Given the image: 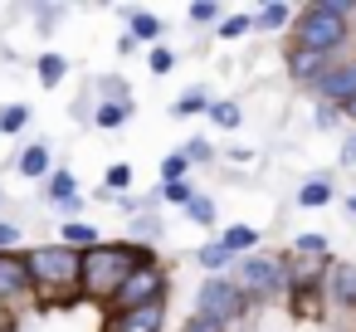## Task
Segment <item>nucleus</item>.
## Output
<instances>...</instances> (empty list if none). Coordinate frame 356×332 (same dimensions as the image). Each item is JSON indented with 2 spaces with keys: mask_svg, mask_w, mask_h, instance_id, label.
<instances>
[{
  "mask_svg": "<svg viewBox=\"0 0 356 332\" xmlns=\"http://www.w3.org/2000/svg\"><path fill=\"white\" fill-rule=\"evenodd\" d=\"M147 259H156L147 244H108V239H98L93 249L79 254V298L113 303V293L122 288V278L137 264H147Z\"/></svg>",
  "mask_w": 356,
  "mask_h": 332,
  "instance_id": "f257e3e1",
  "label": "nucleus"
},
{
  "mask_svg": "<svg viewBox=\"0 0 356 332\" xmlns=\"http://www.w3.org/2000/svg\"><path fill=\"white\" fill-rule=\"evenodd\" d=\"M20 259H25L35 303H44V308H69V303H79V254H74V249H64V244H35V249H25Z\"/></svg>",
  "mask_w": 356,
  "mask_h": 332,
  "instance_id": "f03ea898",
  "label": "nucleus"
},
{
  "mask_svg": "<svg viewBox=\"0 0 356 332\" xmlns=\"http://www.w3.org/2000/svg\"><path fill=\"white\" fill-rule=\"evenodd\" d=\"M351 20H356L351 0H317V6H307L298 15V25H293V49L337 59L346 49V40H351Z\"/></svg>",
  "mask_w": 356,
  "mask_h": 332,
  "instance_id": "7ed1b4c3",
  "label": "nucleus"
},
{
  "mask_svg": "<svg viewBox=\"0 0 356 332\" xmlns=\"http://www.w3.org/2000/svg\"><path fill=\"white\" fill-rule=\"evenodd\" d=\"M166 288H171V278H166V269L156 264V259H147V264H137L127 278H122V288L113 293V313H127V308H147V303H166Z\"/></svg>",
  "mask_w": 356,
  "mask_h": 332,
  "instance_id": "20e7f679",
  "label": "nucleus"
},
{
  "mask_svg": "<svg viewBox=\"0 0 356 332\" xmlns=\"http://www.w3.org/2000/svg\"><path fill=\"white\" fill-rule=\"evenodd\" d=\"M229 283L239 288L244 303L249 298H278L283 293V264L268 259V254H244V259H234V278Z\"/></svg>",
  "mask_w": 356,
  "mask_h": 332,
  "instance_id": "39448f33",
  "label": "nucleus"
},
{
  "mask_svg": "<svg viewBox=\"0 0 356 332\" xmlns=\"http://www.w3.org/2000/svg\"><path fill=\"white\" fill-rule=\"evenodd\" d=\"M195 313L200 317H210V322H220V327H229L239 313H244V298H239V288L229 283V278H205L200 283V293H195Z\"/></svg>",
  "mask_w": 356,
  "mask_h": 332,
  "instance_id": "423d86ee",
  "label": "nucleus"
},
{
  "mask_svg": "<svg viewBox=\"0 0 356 332\" xmlns=\"http://www.w3.org/2000/svg\"><path fill=\"white\" fill-rule=\"evenodd\" d=\"M0 308H6L10 317L35 308V288H30V274H25V259L10 249V254H0Z\"/></svg>",
  "mask_w": 356,
  "mask_h": 332,
  "instance_id": "0eeeda50",
  "label": "nucleus"
},
{
  "mask_svg": "<svg viewBox=\"0 0 356 332\" xmlns=\"http://www.w3.org/2000/svg\"><path fill=\"white\" fill-rule=\"evenodd\" d=\"M312 88L322 93L327 108H346V103L356 98V64H332L327 74L312 79Z\"/></svg>",
  "mask_w": 356,
  "mask_h": 332,
  "instance_id": "6e6552de",
  "label": "nucleus"
},
{
  "mask_svg": "<svg viewBox=\"0 0 356 332\" xmlns=\"http://www.w3.org/2000/svg\"><path fill=\"white\" fill-rule=\"evenodd\" d=\"M161 327H166V303H147L108 317V332H161Z\"/></svg>",
  "mask_w": 356,
  "mask_h": 332,
  "instance_id": "1a4fd4ad",
  "label": "nucleus"
},
{
  "mask_svg": "<svg viewBox=\"0 0 356 332\" xmlns=\"http://www.w3.org/2000/svg\"><path fill=\"white\" fill-rule=\"evenodd\" d=\"M322 298H332L337 308L356 313V269H351V264H332V269H327V288H322Z\"/></svg>",
  "mask_w": 356,
  "mask_h": 332,
  "instance_id": "9d476101",
  "label": "nucleus"
},
{
  "mask_svg": "<svg viewBox=\"0 0 356 332\" xmlns=\"http://www.w3.org/2000/svg\"><path fill=\"white\" fill-rule=\"evenodd\" d=\"M44 196H49L54 205H64V210H79V200H83V196H79V181H74L64 166L44 176Z\"/></svg>",
  "mask_w": 356,
  "mask_h": 332,
  "instance_id": "9b49d317",
  "label": "nucleus"
},
{
  "mask_svg": "<svg viewBox=\"0 0 356 332\" xmlns=\"http://www.w3.org/2000/svg\"><path fill=\"white\" fill-rule=\"evenodd\" d=\"M337 59H327V54H307V49H288V74L293 79H302V84H312L317 74H327Z\"/></svg>",
  "mask_w": 356,
  "mask_h": 332,
  "instance_id": "f8f14e48",
  "label": "nucleus"
},
{
  "mask_svg": "<svg viewBox=\"0 0 356 332\" xmlns=\"http://www.w3.org/2000/svg\"><path fill=\"white\" fill-rule=\"evenodd\" d=\"M127 30H132V35H127L132 45H156V40H161V20L147 15V10H132V15H127Z\"/></svg>",
  "mask_w": 356,
  "mask_h": 332,
  "instance_id": "ddd939ff",
  "label": "nucleus"
},
{
  "mask_svg": "<svg viewBox=\"0 0 356 332\" xmlns=\"http://www.w3.org/2000/svg\"><path fill=\"white\" fill-rule=\"evenodd\" d=\"M20 176H30V181H44L49 176V147L44 142H35V147L20 152Z\"/></svg>",
  "mask_w": 356,
  "mask_h": 332,
  "instance_id": "4468645a",
  "label": "nucleus"
},
{
  "mask_svg": "<svg viewBox=\"0 0 356 332\" xmlns=\"http://www.w3.org/2000/svg\"><path fill=\"white\" fill-rule=\"evenodd\" d=\"M59 244H64V249H74V254H83V249H93V244H98V230H93V225H83V220H69Z\"/></svg>",
  "mask_w": 356,
  "mask_h": 332,
  "instance_id": "2eb2a0df",
  "label": "nucleus"
},
{
  "mask_svg": "<svg viewBox=\"0 0 356 332\" xmlns=\"http://www.w3.org/2000/svg\"><path fill=\"white\" fill-rule=\"evenodd\" d=\"M254 244H259V230H249V225H234V230L220 235V249H225L229 259H234V254H249Z\"/></svg>",
  "mask_w": 356,
  "mask_h": 332,
  "instance_id": "dca6fc26",
  "label": "nucleus"
},
{
  "mask_svg": "<svg viewBox=\"0 0 356 332\" xmlns=\"http://www.w3.org/2000/svg\"><path fill=\"white\" fill-rule=\"evenodd\" d=\"M327 200H332V181H327V176H312V181H302V191H298V205L317 210V205H327Z\"/></svg>",
  "mask_w": 356,
  "mask_h": 332,
  "instance_id": "f3484780",
  "label": "nucleus"
},
{
  "mask_svg": "<svg viewBox=\"0 0 356 332\" xmlns=\"http://www.w3.org/2000/svg\"><path fill=\"white\" fill-rule=\"evenodd\" d=\"M205 113H210L215 127H239V122H244V108H239L234 98H220V103H210Z\"/></svg>",
  "mask_w": 356,
  "mask_h": 332,
  "instance_id": "a211bd4d",
  "label": "nucleus"
},
{
  "mask_svg": "<svg viewBox=\"0 0 356 332\" xmlns=\"http://www.w3.org/2000/svg\"><path fill=\"white\" fill-rule=\"evenodd\" d=\"M322 303H327V298H322V283H317V288H293V313H298V317H317Z\"/></svg>",
  "mask_w": 356,
  "mask_h": 332,
  "instance_id": "6ab92c4d",
  "label": "nucleus"
},
{
  "mask_svg": "<svg viewBox=\"0 0 356 332\" xmlns=\"http://www.w3.org/2000/svg\"><path fill=\"white\" fill-rule=\"evenodd\" d=\"M98 98L113 103V108H132V88L122 79H98Z\"/></svg>",
  "mask_w": 356,
  "mask_h": 332,
  "instance_id": "aec40b11",
  "label": "nucleus"
},
{
  "mask_svg": "<svg viewBox=\"0 0 356 332\" xmlns=\"http://www.w3.org/2000/svg\"><path fill=\"white\" fill-rule=\"evenodd\" d=\"M64 69H69V64H64V54H44V59L35 64V74H40V84H44V88H54V84L64 79Z\"/></svg>",
  "mask_w": 356,
  "mask_h": 332,
  "instance_id": "412c9836",
  "label": "nucleus"
},
{
  "mask_svg": "<svg viewBox=\"0 0 356 332\" xmlns=\"http://www.w3.org/2000/svg\"><path fill=\"white\" fill-rule=\"evenodd\" d=\"M205 108H210V93H205V88H191V93L176 98V118H195V113H205Z\"/></svg>",
  "mask_w": 356,
  "mask_h": 332,
  "instance_id": "4be33fe9",
  "label": "nucleus"
},
{
  "mask_svg": "<svg viewBox=\"0 0 356 332\" xmlns=\"http://www.w3.org/2000/svg\"><path fill=\"white\" fill-rule=\"evenodd\" d=\"M288 254H298V259H327V239L322 235H298Z\"/></svg>",
  "mask_w": 356,
  "mask_h": 332,
  "instance_id": "5701e85b",
  "label": "nucleus"
},
{
  "mask_svg": "<svg viewBox=\"0 0 356 332\" xmlns=\"http://www.w3.org/2000/svg\"><path fill=\"white\" fill-rule=\"evenodd\" d=\"M127 118H132V108H113V103H98V113H93V122L108 127V132H118Z\"/></svg>",
  "mask_w": 356,
  "mask_h": 332,
  "instance_id": "b1692460",
  "label": "nucleus"
},
{
  "mask_svg": "<svg viewBox=\"0 0 356 332\" xmlns=\"http://www.w3.org/2000/svg\"><path fill=\"white\" fill-rule=\"evenodd\" d=\"M288 20H293V10H288V6H264L254 25H259V30H283Z\"/></svg>",
  "mask_w": 356,
  "mask_h": 332,
  "instance_id": "393cba45",
  "label": "nucleus"
},
{
  "mask_svg": "<svg viewBox=\"0 0 356 332\" xmlns=\"http://www.w3.org/2000/svg\"><path fill=\"white\" fill-rule=\"evenodd\" d=\"M186 215H191L195 225H215V200H210V196H191V200H186Z\"/></svg>",
  "mask_w": 356,
  "mask_h": 332,
  "instance_id": "a878e982",
  "label": "nucleus"
},
{
  "mask_svg": "<svg viewBox=\"0 0 356 332\" xmlns=\"http://www.w3.org/2000/svg\"><path fill=\"white\" fill-rule=\"evenodd\" d=\"M30 122V108L25 103H10V108H0V132H20Z\"/></svg>",
  "mask_w": 356,
  "mask_h": 332,
  "instance_id": "bb28decb",
  "label": "nucleus"
},
{
  "mask_svg": "<svg viewBox=\"0 0 356 332\" xmlns=\"http://www.w3.org/2000/svg\"><path fill=\"white\" fill-rule=\"evenodd\" d=\"M122 186H132V166L127 161L108 166V196H122Z\"/></svg>",
  "mask_w": 356,
  "mask_h": 332,
  "instance_id": "cd10ccee",
  "label": "nucleus"
},
{
  "mask_svg": "<svg viewBox=\"0 0 356 332\" xmlns=\"http://www.w3.org/2000/svg\"><path fill=\"white\" fill-rule=\"evenodd\" d=\"M249 25H254L249 15H229V20L220 25V40H244V35H249Z\"/></svg>",
  "mask_w": 356,
  "mask_h": 332,
  "instance_id": "c85d7f7f",
  "label": "nucleus"
},
{
  "mask_svg": "<svg viewBox=\"0 0 356 332\" xmlns=\"http://www.w3.org/2000/svg\"><path fill=\"white\" fill-rule=\"evenodd\" d=\"M166 181H186V157H181V152H171V157L161 161V186H166Z\"/></svg>",
  "mask_w": 356,
  "mask_h": 332,
  "instance_id": "c756f323",
  "label": "nucleus"
},
{
  "mask_svg": "<svg viewBox=\"0 0 356 332\" xmlns=\"http://www.w3.org/2000/svg\"><path fill=\"white\" fill-rule=\"evenodd\" d=\"M191 20H195V25H215V20H220V6H215V0H195V6H191Z\"/></svg>",
  "mask_w": 356,
  "mask_h": 332,
  "instance_id": "7c9ffc66",
  "label": "nucleus"
},
{
  "mask_svg": "<svg viewBox=\"0 0 356 332\" xmlns=\"http://www.w3.org/2000/svg\"><path fill=\"white\" fill-rule=\"evenodd\" d=\"M181 157H186V166H191V161H210V157H215V147H210L205 137H195V142H186V152H181Z\"/></svg>",
  "mask_w": 356,
  "mask_h": 332,
  "instance_id": "2f4dec72",
  "label": "nucleus"
},
{
  "mask_svg": "<svg viewBox=\"0 0 356 332\" xmlns=\"http://www.w3.org/2000/svg\"><path fill=\"white\" fill-rule=\"evenodd\" d=\"M191 196H195V191H191L186 181H166V186H161V200H171V205H186Z\"/></svg>",
  "mask_w": 356,
  "mask_h": 332,
  "instance_id": "473e14b6",
  "label": "nucleus"
},
{
  "mask_svg": "<svg viewBox=\"0 0 356 332\" xmlns=\"http://www.w3.org/2000/svg\"><path fill=\"white\" fill-rule=\"evenodd\" d=\"M156 230H161V225H156V220H147V215H142V220H137V225H132V235H127V239H122V244H142V239H156Z\"/></svg>",
  "mask_w": 356,
  "mask_h": 332,
  "instance_id": "72a5a7b5",
  "label": "nucleus"
},
{
  "mask_svg": "<svg viewBox=\"0 0 356 332\" xmlns=\"http://www.w3.org/2000/svg\"><path fill=\"white\" fill-rule=\"evenodd\" d=\"M200 264H205V269H225V264H229V254L220 249V239H215V244H200Z\"/></svg>",
  "mask_w": 356,
  "mask_h": 332,
  "instance_id": "f704fd0d",
  "label": "nucleus"
},
{
  "mask_svg": "<svg viewBox=\"0 0 356 332\" xmlns=\"http://www.w3.org/2000/svg\"><path fill=\"white\" fill-rule=\"evenodd\" d=\"M171 69H176V54L156 45V49H152V74H171Z\"/></svg>",
  "mask_w": 356,
  "mask_h": 332,
  "instance_id": "c9c22d12",
  "label": "nucleus"
},
{
  "mask_svg": "<svg viewBox=\"0 0 356 332\" xmlns=\"http://www.w3.org/2000/svg\"><path fill=\"white\" fill-rule=\"evenodd\" d=\"M181 332H225V327H220V322H210V317H200V313H191Z\"/></svg>",
  "mask_w": 356,
  "mask_h": 332,
  "instance_id": "e433bc0d",
  "label": "nucleus"
},
{
  "mask_svg": "<svg viewBox=\"0 0 356 332\" xmlns=\"http://www.w3.org/2000/svg\"><path fill=\"white\" fill-rule=\"evenodd\" d=\"M15 239H20V230H15L10 220H0V254H10V249H15Z\"/></svg>",
  "mask_w": 356,
  "mask_h": 332,
  "instance_id": "4c0bfd02",
  "label": "nucleus"
},
{
  "mask_svg": "<svg viewBox=\"0 0 356 332\" xmlns=\"http://www.w3.org/2000/svg\"><path fill=\"white\" fill-rule=\"evenodd\" d=\"M337 118H341V108H317V127H322V132L337 127Z\"/></svg>",
  "mask_w": 356,
  "mask_h": 332,
  "instance_id": "58836bf2",
  "label": "nucleus"
},
{
  "mask_svg": "<svg viewBox=\"0 0 356 332\" xmlns=\"http://www.w3.org/2000/svg\"><path fill=\"white\" fill-rule=\"evenodd\" d=\"M341 166H356V132L341 142Z\"/></svg>",
  "mask_w": 356,
  "mask_h": 332,
  "instance_id": "ea45409f",
  "label": "nucleus"
},
{
  "mask_svg": "<svg viewBox=\"0 0 356 332\" xmlns=\"http://www.w3.org/2000/svg\"><path fill=\"white\" fill-rule=\"evenodd\" d=\"M35 15H40V25H44V30H49V25H54V20H59V6H40V10H35Z\"/></svg>",
  "mask_w": 356,
  "mask_h": 332,
  "instance_id": "a19ab883",
  "label": "nucleus"
},
{
  "mask_svg": "<svg viewBox=\"0 0 356 332\" xmlns=\"http://www.w3.org/2000/svg\"><path fill=\"white\" fill-rule=\"evenodd\" d=\"M10 327H15V317H10L6 308H0V332H10Z\"/></svg>",
  "mask_w": 356,
  "mask_h": 332,
  "instance_id": "79ce46f5",
  "label": "nucleus"
},
{
  "mask_svg": "<svg viewBox=\"0 0 356 332\" xmlns=\"http://www.w3.org/2000/svg\"><path fill=\"white\" fill-rule=\"evenodd\" d=\"M341 113H346V118H351V122H356V98H351V103H346V108H341Z\"/></svg>",
  "mask_w": 356,
  "mask_h": 332,
  "instance_id": "37998d69",
  "label": "nucleus"
},
{
  "mask_svg": "<svg viewBox=\"0 0 356 332\" xmlns=\"http://www.w3.org/2000/svg\"><path fill=\"white\" fill-rule=\"evenodd\" d=\"M346 210H351V215H356V196H351V200H346Z\"/></svg>",
  "mask_w": 356,
  "mask_h": 332,
  "instance_id": "c03bdc74",
  "label": "nucleus"
}]
</instances>
